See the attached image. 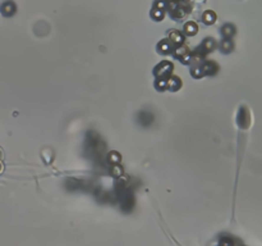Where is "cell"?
<instances>
[{"label":"cell","instance_id":"1","mask_svg":"<svg viewBox=\"0 0 262 246\" xmlns=\"http://www.w3.org/2000/svg\"><path fill=\"white\" fill-rule=\"evenodd\" d=\"M184 31L188 33V35H194L196 32H197V26H196V23H187L186 27H184Z\"/></svg>","mask_w":262,"mask_h":246}]
</instances>
